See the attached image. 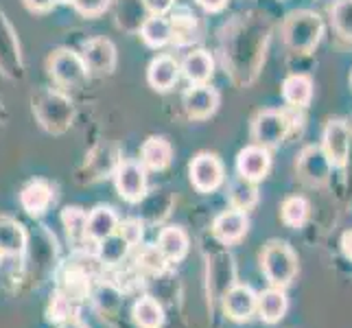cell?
<instances>
[{
  "label": "cell",
  "instance_id": "cell-9",
  "mask_svg": "<svg viewBox=\"0 0 352 328\" xmlns=\"http://www.w3.org/2000/svg\"><path fill=\"white\" fill-rule=\"evenodd\" d=\"M272 168V153L267 147H261V144H250V147L241 149L236 155V171L239 177L250 179V182H261L267 177Z\"/></svg>",
  "mask_w": 352,
  "mask_h": 328
},
{
  "label": "cell",
  "instance_id": "cell-23",
  "mask_svg": "<svg viewBox=\"0 0 352 328\" xmlns=\"http://www.w3.org/2000/svg\"><path fill=\"white\" fill-rule=\"evenodd\" d=\"M133 322L138 328H160L164 324V309L157 300L144 296L136 300V305L131 309Z\"/></svg>",
  "mask_w": 352,
  "mask_h": 328
},
{
  "label": "cell",
  "instance_id": "cell-20",
  "mask_svg": "<svg viewBox=\"0 0 352 328\" xmlns=\"http://www.w3.org/2000/svg\"><path fill=\"white\" fill-rule=\"evenodd\" d=\"M118 230V217L114 212V208L110 206H99L88 215V223H86V234L92 241H103L105 237L114 234Z\"/></svg>",
  "mask_w": 352,
  "mask_h": 328
},
{
  "label": "cell",
  "instance_id": "cell-29",
  "mask_svg": "<svg viewBox=\"0 0 352 328\" xmlns=\"http://www.w3.org/2000/svg\"><path fill=\"white\" fill-rule=\"evenodd\" d=\"M129 248H131L129 243L118 232H114L110 237H105L103 241H99V259L105 265H116L127 256Z\"/></svg>",
  "mask_w": 352,
  "mask_h": 328
},
{
  "label": "cell",
  "instance_id": "cell-24",
  "mask_svg": "<svg viewBox=\"0 0 352 328\" xmlns=\"http://www.w3.org/2000/svg\"><path fill=\"white\" fill-rule=\"evenodd\" d=\"M283 96L289 105L307 107L313 99V81L307 75H291L283 83Z\"/></svg>",
  "mask_w": 352,
  "mask_h": 328
},
{
  "label": "cell",
  "instance_id": "cell-42",
  "mask_svg": "<svg viewBox=\"0 0 352 328\" xmlns=\"http://www.w3.org/2000/svg\"><path fill=\"white\" fill-rule=\"evenodd\" d=\"M59 3H72V0H59Z\"/></svg>",
  "mask_w": 352,
  "mask_h": 328
},
{
  "label": "cell",
  "instance_id": "cell-1",
  "mask_svg": "<svg viewBox=\"0 0 352 328\" xmlns=\"http://www.w3.org/2000/svg\"><path fill=\"white\" fill-rule=\"evenodd\" d=\"M261 270L272 287L287 289L298 276V254L285 241H270L261 254Z\"/></svg>",
  "mask_w": 352,
  "mask_h": 328
},
{
  "label": "cell",
  "instance_id": "cell-31",
  "mask_svg": "<svg viewBox=\"0 0 352 328\" xmlns=\"http://www.w3.org/2000/svg\"><path fill=\"white\" fill-rule=\"evenodd\" d=\"M48 322L53 324H64L68 320L75 318V307H72V300L64 294V291H55L48 302Z\"/></svg>",
  "mask_w": 352,
  "mask_h": 328
},
{
  "label": "cell",
  "instance_id": "cell-15",
  "mask_svg": "<svg viewBox=\"0 0 352 328\" xmlns=\"http://www.w3.org/2000/svg\"><path fill=\"white\" fill-rule=\"evenodd\" d=\"M287 309H289V300L285 289L270 287L263 294H258L256 313L265 324H278L287 315Z\"/></svg>",
  "mask_w": 352,
  "mask_h": 328
},
{
  "label": "cell",
  "instance_id": "cell-38",
  "mask_svg": "<svg viewBox=\"0 0 352 328\" xmlns=\"http://www.w3.org/2000/svg\"><path fill=\"white\" fill-rule=\"evenodd\" d=\"M59 0H24V5H27L31 11L35 14H46V11H51Z\"/></svg>",
  "mask_w": 352,
  "mask_h": 328
},
{
  "label": "cell",
  "instance_id": "cell-43",
  "mask_svg": "<svg viewBox=\"0 0 352 328\" xmlns=\"http://www.w3.org/2000/svg\"><path fill=\"white\" fill-rule=\"evenodd\" d=\"M0 261H3V252H0Z\"/></svg>",
  "mask_w": 352,
  "mask_h": 328
},
{
  "label": "cell",
  "instance_id": "cell-16",
  "mask_svg": "<svg viewBox=\"0 0 352 328\" xmlns=\"http://www.w3.org/2000/svg\"><path fill=\"white\" fill-rule=\"evenodd\" d=\"M177 77H179V64L168 55L155 57L147 68V81H149V86L157 92L171 90L177 83Z\"/></svg>",
  "mask_w": 352,
  "mask_h": 328
},
{
  "label": "cell",
  "instance_id": "cell-25",
  "mask_svg": "<svg viewBox=\"0 0 352 328\" xmlns=\"http://www.w3.org/2000/svg\"><path fill=\"white\" fill-rule=\"evenodd\" d=\"M140 35H142V40L147 46L160 48V46H164L168 40H171L173 27H171V22L164 20L162 16H151V18H147L142 22Z\"/></svg>",
  "mask_w": 352,
  "mask_h": 328
},
{
  "label": "cell",
  "instance_id": "cell-34",
  "mask_svg": "<svg viewBox=\"0 0 352 328\" xmlns=\"http://www.w3.org/2000/svg\"><path fill=\"white\" fill-rule=\"evenodd\" d=\"M138 263L144 267V270H149V272H153V274H162L168 261L162 256L160 250H157L155 245H151V248H144V250L140 252Z\"/></svg>",
  "mask_w": 352,
  "mask_h": 328
},
{
  "label": "cell",
  "instance_id": "cell-30",
  "mask_svg": "<svg viewBox=\"0 0 352 328\" xmlns=\"http://www.w3.org/2000/svg\"><path fill=\"white\" fill-rule=\"evenodd\" d=\"M64 291V294L72 300V302H83L88 296H90V278L86 272L81 270H72L66 281H64V287L59 289Z\"/></svg>",
  "mask_w": 352,
  "mask_h": 328
},
{
  "label": "cell",
  "instance_id": "cell-39",
  "mask_svg": "<svg viewBox=\"0 0 352 328\" xmlns=\"http://www.w3.org/2000/svg\"><path fill=\"white\" fill-rule=\"evenodd\" d=\"M197 3L206 9V11H221L226 5H228V0H197Z\"/></svg>",
  "mask_w": 352,
  "mask_h": 328
},
{
  "label": "cell",
  "instance_id": "cell-27",
  "mask_svg": "<svg viewBox=\"0 0 352 328\" xmlns=\"http://www.w3.org/2000/svg\"><path fill=\"white\" fill-rule=\"evenodd\" d=\"M258 201V190L256 184L250 179L239 177L232 186H230V204H232L234 210H243L248 212L250 208H254Z\"/></svg>",
  "mask_w": 352,
  "mask_h": 328
},
{
  "label": "cell",
  "instance_id": "cell-12",
  "mask_svg": "<svg viewBox=\"0 0 352 328\" xmlns=\"http://www.w3.org/2000/svg\"><path fill=\"white\" fill-rule=\"evenodd\" d=\"M250 228V219H248V212L243 210H226L221 212L219 217L214 219L212 223V237L223 243V245H232V243L241 241L245 237Z\"/></svg>",
  "mask_w": 352,
  "mask_h": 328
},
{
  "label": "cell",
  "instance_id": "cell-4",
  "mask_svg": "<svg viewBox=\"0 0 352 328\" xmlns=\"http://www.w3.org/2000/svg\"><path fill=\"white\" fill-rule=\"evenodd\" d=\"M114 182L118 195L129 204H140V199L147 195V171L140 162H120L114 171Z\"/></svg>",
  "mask_w": 352,
  "mask_h": 328
},
{
  "label": "cell",
  "instance_id": "cell-21",
  "mask_svg": "<svg viewBox=\"0 0 352 328\" xmlns=\"http://www.w3.org/2000/svg\"><path fill=\"white\" fill-rule=\"evenodd\" d=\"M179 70L184 72V77L192 83V86H199V83H206L212 77L214 64H212V57L206 51H195V53L186 55Z\"/></svg>",
  "mask_w": 352,
  "mask_h": 328
},
{
  "label": "cell",
  "instance_id": "cell-14",
  "mask_svg": "<svg viewBox=\"0 0 352 328\" xmlns=\"http://www.w3.org/2000/svg\"><path fill=\"white\" fill-rule=\"evenodd\" d=\"M55 107H51V99H48V94L44 99L38 103L35 107V112H38L42 125L48 129V131H64L68 125H70V118H72V107L70 103L64 99V96L55 94Z\"/></svg>",
  "mask_w": 352,
  "mask_h": 328
},
{
  "label": "cell",
  "instance_id": "cell-7",
  "mask_svg": "<svg viewBox=\"0 0 352 328\" xmlns=\"http://www.w3.org/2000/svg\"><path fill=\"white\" fill-rule=\"evenodd\" d=\"M190 182L199 193H212L223 182V164L214 153H199L190 162Z\"/></svg>",
  "mask_w": 352,
  "mask_h": 328
},
{
  "label": "cell",
  "instance_id": "cell-10",
  "mask_svg": "<svg viewBox=\"0 0 352 328\" xmlns=\"http://www.w3.org/2000/svg\"><path fill=\"white\" fill-rule=\"evenodd\" d=\"M48 70H51L53 79L57 83H62V86H77L88 75L81 55L72 51H57L48 59Z\"/></svg>",
  "mask_w": 352,
  "mask_h": 328
},
{
  "label": "cell",
  "instance_id": "cell-3",
  "mask_svg": "<svg viewBox=\"0 0 352 328\" xmlns=\"http://www.w3.org/2000/svg\"><path fill=\"white\" fill-rule=\"evenodd\" d=\"M291 131V120L285 112L278 109H265L252 123V138L261 147L274 149L278 147Z\"/></svg>",
  "mask_w": 352,
  "mask_h": 328
},
{
  "label": "cell",
  "instance_id": "cell-8",
  "mask_svg": "<svg viewBox=\"0 0 352 328\" xmlns=\"http://www.w3.org/2000/svg\"><path fill=\"white\" fill-rule=\"evenodd\" d=\"M256 300L258 294L248 285H232L226 294L221 296L223 302V313L228 320L232 322H248L254 313H256Z\"/></svg>",
  "mask_w": 352,
  "mask_h": 328
},
{
  "label": "cell",
  "instance_id": "cell-40",
  "mask_svg": "<svg viewBox=\"0 0 352 328\" xmlns=\"http://www.w3.org/2000/svg\"><path fill=\"white\" fill-rule=\"evenodd\" d=\"M342 252L348 261H352V230H348V232H344V237H342Z\"/></svg>",
  "mask_w": 352,
  "mask_h": 328
},
{
  "label": "cell",
  "instance_id": "cell-32",
  "mask_svg": "<svg viewBox=\"0 0 352 328\" xmlns=\"http://www.w3.org/2000/svg\"><path fill=\"white\" fill-rule=\"evenodd\" d=\"M62 223L70 239H81V237H86L88 212L79 208V206H66L62 210Z\"/></svg>",
  "mask_w": 352,
  "mask_h": 328
},
{
  "label": "cell",
  "instance_id": "cell-19",
  "mask_svg": "<svg viewBox=\"0 0 352 328\" xmlns=\"http://www.w3.org/2000/svg\"><path fill=\"white\" fill-rule=\"evenodd\" d=\"M173 160V147L160 136H151L140 147V164L151 171H162Z\"/></svg>",
  "mask_w": 352,
  "mask_h": 328
},
{
  "label": "cell",
  "instance_id": "cell-11",
  "mask_svg": "<svg viewBox=\"0 0 352 328\" xmlns=\"http://www.w3.org/2000/svg\"><path fill=\"white\" fill-rule=\"evenodd\" d=\"M81 59H83V64H86L88 72L105 75V72H112L116 66V48L110 40L94 38V40H88L86 44H83Z\"/></svg>",
  "mask_w": 352,
  "mask_h": 328
},
{
  "label": "cell",
  "instance_id": "cell-28",
  "mask_svg": "<svg viewBox=\"0 0 352 328\" xmlns=\"http://www.w3.org/2000/svg\"><path fill=\"white\" fill-rule=\"evenodd\" d=\"M309 212H311V204L305 197H300V195L287 197L283 201V208H280L283 223L289 226V228H302V226H305L307 219H309Z\"/></svg>",
  "mask_w": 352,
  "mask_h": 328
},
{
  "label": "cell",
  "instance_id": "cell-26",
  "mask_svg": "<svg viewBox=\"0 0 352 328\" xmlns=\"http://www.w3.org/2000/svg\"><path fill=\"white\" fill-rule=\"evenodd\" d=\"M232 274H234V267H232V259L228 256V254H221L219 259L214 263H210L208 267V283H210V289L214 296H223L226 291L230 289L223 281H228L232 285Z\"/></svg>",
  "mask_w": 352,
  "mask_h": 328
},
{
  "label": "cell",
  "instance_id": "cell-18",
  "mask_svg": "<svg viewBox=\"0 0 352 328\" xmlns=\"http://www.w3.org/2000/svg\"><path fill=\"white\" fill-rule=\"evenodd\" d=\"M53 201V188L42 179H33L20 193V204L31 217H40L48 210Z\"/></svg>",
  "mask_w": 352,
  "mask_h": 328
},
{
  "label": "cell",
  "instance_id": "cell-36",
  "mask_svg": "<svg viewBox=\"0 0 352 328\" xmlns=\"http://www.w3.org/2000/svg\"><path fill=\"white\" fill-rule=\"evenodd\" d=\"M72 5H75V9L81 16L94 18V16L103 14V11L107 9V5H110V0H72Z\"/></svg>",
  "mask_w": 352,
  "mask_h": 328
},
{
  "label": "cell",
  "instance_id": "cell-33",
  "mask_svg": "<svg viewBox=\"0 0 352 328\" xmlns=\"http://www.w3.org/2000/svg\"><path fill=\"white\" fill-rule=\"evenodd\" d=\"M333 22L344 38H352V0H339L333 7Z\"/></svg>",
  "mask_w": 352,
  "mask_h": 328
},
{
  "label": "cell",
  "instance_id": "cell-2",
  "mask_svg": "<svg viewBox=\"0 0 352 328\" xmlns=\"http://www.w3.org/2000/svg\"><path fill=\"white\" fill-rule=\"evenodd\" d=\"M283 35L289 48L298 53H311L324 35V22L313 11H294L283 24Z\"/></svg>",
  "mask_w": 352,
  "mask_h": 328
},
{
  "label": "cell",
  "instance_id": "cell-37",
  "mask_svg": "<svg viewBox=\"0 0 352 328\" xmlns=\"http://www.w3.org/2000/svg\"><path fill=\"white\" fill-rule=\"evenodd\" d=\"M142 5L151 16H162L175 5V0H142Z\"/></svg>",
  "mask_w": 352,
  "mask_h": 328
},
{
  "label": "cell",
  "instance_id": "cell-22",
  "mask_svg": "<svg viewBox=\"0 0 352 328\" xmlns=\"http://www.w3.org/2000/svg\"><path fill=\"white\" fill-rule=\"evenodd\" d=\"M27 248V232L14 219H0V252L18 256Z\"/></svg>",
  "mask_w": 352,
  "mask_h": 328
},
{
  "label": "cell",
  "instance_id": "cell-13",
  "mask_svg": "<svg viewBox=\"0 0 352 328\" xmlns=\"http://www.w3.org/2000/svg\"><path fill=\"white\" fill-rule=\"evenodd\" d=\"M217 107H219V92L206 83L192 86L184 92V109L190 118H208L217 112Z\"/></svg>",
  "mask_w": 352,
  "mask_h": 328
},
{
  "label": "cell",
  "instance_id": "cell-6",
  "mask_svg": "<svg viewBox=\"0 0 352 328\" xmlns=\"http://www.w3.org/2000/svg\"><path fill=\"white\" fill-rule=\"evenodd\" d=\"M322 151L329 157L333 168L346 166L348 155H350V131H348L346 120L335 118L326 125L324 138H322Z\"/></svg>",
  "mask_w": 352,
  "mask_h": 328
},
{
  "label": "cell",
  "instance_id": "cell-41",
  "mask_svg": "<svg viewBox=\"0 0 352 328\" xmlns=\"http://www.w3.org/2000/svg\"><path fill=\"white\" fill-rule=\"evenodd\" d=\"M59 328H88V326L83 324V322H79V320L72 318V320H68V322H64V324H59Z\"/></svg>",
  "mask_w": 352,
  "mask_h": 328
},
{
  "label": "cell",
  "instance_id": "cell-5",
  "mask_svg": "<svg viewBox=\"0 0 352 328\" xmlns=\"http://www.w3.org/2000/svg\"><path fill=\"white\" fill-rule=\"evenodd\" d=\"M296 168H298L300 179L305 182V184L320 188V186L326 184V182H329L333 166L329 162V157L324 155L322 147L309 144V147H305V149H302V153L298 155Z\"/></svg>",
  "mask_w": 352,
  "mask_h": 328
},
{
  "label": "cell",
  "instance_id": "cell-35",
  "mask_svg": "<svg viewBox=\"0 0 352 328\" xmlns=\"http://www.w3.org/2000/svg\"><path fill=\"white\" fill-rule=\"evenodd\" d=\"M116 232L123 237L129 245H138V243L142 241V221L140 219H127V221L118 223Z\"/></svg>",
  "mask_w": 352,
  "mask_h": 328
},
{
  "label": "cell",
  "instance_id": "cell-17",
  "mask_svg": "<svg viewBox=\"0 0 352 328\" xmlns=\"http://www.w3.org/2000/svg\"><path fill=\"white\" fill-rule=\"evenodd\" d=\"M155 248L160 250V254L168 263H179L188 252V234L177 226L162 228L160 234H157Z\"/></svg>",
  "mask_w": 352,
  "mask_h": 328
}]
</instances>
